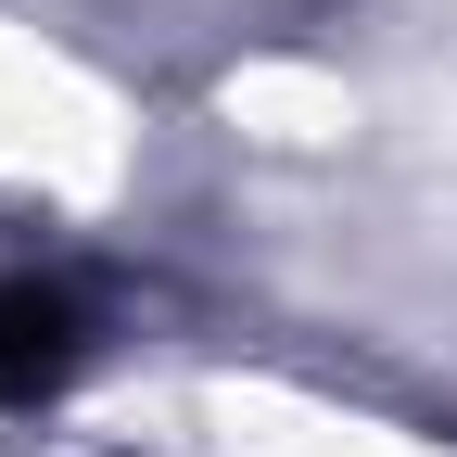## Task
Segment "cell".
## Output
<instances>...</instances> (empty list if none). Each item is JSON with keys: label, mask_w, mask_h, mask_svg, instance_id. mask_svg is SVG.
I'll return each mask as SVG.
<instances>
[{"label": "cell", "mask_w": 457, "mask_h": 457, "mask_svg": "<svg viewBox=\"0 0 457 457\" xmlns=\"http://www.w3.org/2000/svg\"><path fill=\"white\" fill-rule=\"evenodd\" d=\"M64 356H77V305L51 293V279H0V407L51 394Z\"/></svg>", "instance_id": "cell-1"}]
</instances>
